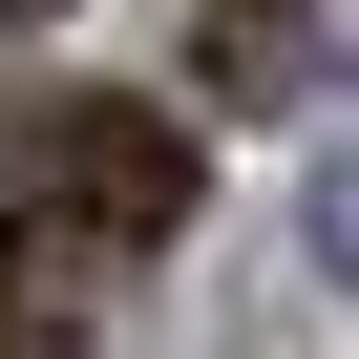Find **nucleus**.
Here are the masks:
<instances>
[{
	"label": "nucleus",
	"mask_w": 359,
	"mask_h": 359,
	"mask_svg": "<svg viewBox=\"0 0 359 359\" xmlns=\"http://www.w3.org/2000/svg\"><path fill=\"white\" fill-rule=\"evenodd\" d=\"M191 191H212V148L169 127L148 85L0 106V275H43V296H106V275H148L169 233H191Z\"/></svg>",
	"instance_id": "f257e3e1"
},
{
	"label": "nucleus",
	"mask_w": 359,
	"mask_h": 359,
	"mask_svg": "<svg viewBox=\"0 0 359 359\" xmlns=\"http://www.w3.org/2000/svg\"><path fill=\"white\" fill-rule=\"evenodd\" d=\"M191 85L212 106H296L317 85V0H212V22H191Z\"/></svg>",
	"instance_id": "f03ea898"
},
{
	"label": "nucleus",
	"mask_w": 359,
	"mask_h": 359,
	"mask_svg": "<svg viewBox=\"0 0 359 359\" xmlns=\"http://www.w3.org/2000/svg\"><path fill=\"white\" fill-rule=\"evenodd\" d=\"M85 338V296H43V275H0V359H64Z\"/></svg>",
	"instance_id": "7ed1b4c3"
},
{
	"label": "nucleus",
	"mask_w": 359,
	"mask_h": 359,
	"mask_svg": "<svg viewBox=\"0 0 359 359\" xmlns=\"http://www.w3.org/2000/svg\"><path fill=\"white\" fill-rule=\"evenodd\" d=\"M0 22H43V0H0Z\"/></svg>",
	"instance_id": "20e7f679"
}]
</instances>
